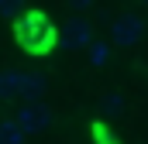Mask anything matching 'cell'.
<instances>
[{
	"label": "cell",
	"instance_id": "cell-1",
	"mask_svg": "<svg viewBox=\"0 0 148 144\" xmlns=\"http://www.w3.org/2000/svg\"><path fill=\"white\" fill-rule=\"evenodd\" d=\"M14 41L28 52V55H48L59 41L55 24L48 21V14L41 10H24L17 21H14Z\"/></svg>",
	"mask_w": 148,
	"mask_h": 144
},
{
	"label": "cell",
	"instance_id": "cell-2",
	"mask_svg": "<svg viewBox=\"0 0 148 144\" xmlns=\"http://www.w3.org/2000/svg\"><path fill=\"white\" fill-rule=\"evenodd\" d=\"M3 75V96L7 100H38L48 82L41 72H28V69H0Z\"/></svg>",
	"mask_w": 148,
	"mask_h": 144
},
{
	"label": "cell",
	"instance_id": "cell-3",
	"mask_svg": "<svg viewBox=\"0 0 148 144\" xmlns=\"http://www.w3.org/2000/svg\"><path fill=\"white\" fill-rule=\"evenodd\" d=\"M145 38V17L138 14H117L110 21V41L117 48H131Z\"/></svg>",
	"mask_w": 148,
	"mask_h": 144
},
{
	"label": "cell",
	"instance_id": "cell-4",
	"mask_svg": "<svg viewBox=\"0 0 148 144\" xmlns=\"http://www.w3.org/2000/svg\"><path fill=\"white\" fill-rule=\"evenodd\" d=\"M14 120H17V124L28 130V137H31V134H41V130L52 127L55 113H52V107H45V103H38V100H28L24 107L14 113Z\"/></svg>",
	"mask_w": 148,
	"mask_h": 144
},
{
	"label": "cell",
	"instance_id": "cell-5",
	"mask_svg": "<svg viewBox=\"0 0 148 144\" xmlns=\"http://www.w3.org/2000/svg\"><path fill=\"white\" fill-rule=\"evenodd\" d=\"M62 41H66V48H73V52L90 48V45H93V24H90L86 17H69L66 28H62Z\"/></svg>",
	"mask_w": 148,
	"mask_h": 144
},
{
	"label": "cell",
	"instance_id": "cell-6",
	"mask_svg": "<svg viewBox=\"0 0 148 144\" xmlns=\"http://www.w3.org/2000/svg\"><path fill=\"white\" fill-rule=\"evenodd\" d=\"M0 144H28V130L14 117H7V120H0Z\"/></svg>",
	"mask_w": 148,
	"mask_h": 144
},
{
	"label": "cell",
	"instance_id": "cell-7",
	"mask_svg": "<svg viewBox=\"0 0 148 144\" xmlns=\"http://www.w3.org/2000/svg\"><path fill=\"white\" fill-rule=\"evenodd\" d=\"M100 110H103V117H124L127 103H124V96H121V93H103Z\"/></svg>",
	"mask_w": 148,
	"mask_h": 144
},
{
	"label": "cell",
	"instance_id": "cell-8",
	"mask_svg": "<svg viewBox=\"0 0 148 144\" xmlns=\"http://www.w3.org/2000/svg\"><path fill=\"white\" fill-rule=\"evenodd\" d=\"M86 52H90V62H93V65H107V58H110V48L100 45V41H93Z\"/></svg>",
	"mask_w": 148,
	"mask_h": 144
},
{
	"label": "cell",
	"instance_id": "cell-9",
	"mask_svg": "<svg viewBox=\"0 0 148 144\" xmlns=\"http://www.w3.org/2000/svg\"><path fill=\"white\" fill-rule=\"evenodd\" d=\"M28 0H0V17H21Z\"/></svg>",
	"mask_w": 148,
	"mask_h": 144
},
{
	"label": "cell",
	"instance_id": "cell-10",
	"mask_svg": "<svg viewBox=\"0 0 148 144\" xmlns=\"http://www.w3.org/2000/svg\"><path fill=\"white\" fill-rule=\"evenodd\" d=\"M66 3H73V7H79V10H83V7H90L93 0H66Z\"/></svg>",
	"mask_w": 148,
	"mask_h": 144
},
{
	"label": "cell",
	"instance_id": "cell-11",
	"mask_svg": "<svg viewBox=\"0 0 148 144\" xmlns=\"http://www.w3.org/2000/svg\"><path fill=\"white\" fill-rule=\"evenodd\" d=\"M3 100H7V96H3V75H0V103H3Z\"/></svg>",
	"mask_w": 148,
	"mask_h": 144
},
{
	"label": "cell",
	"instance_id": "cell-12",
	"mask_svg": "<svg viewBox=\"0 0 148 144\" xmlns=\"http://www.w3.org/2000/svg\"><path fill=\"white\" fill-rule=\"evenodd\" d=\"M141 3H145V7H148V0H141Z\"/></svg>",
	"mask_w": 148,
	"mask_h": 144
}]
</instances>
